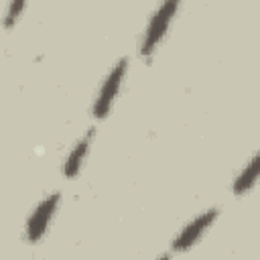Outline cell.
I'll return each instance as SVG.
<instances>
[{
	"instance_id": "1",
	"label": "cell",
	"mask_w": 260,
	"mask_h": 260,
	"mask_svg": "<svg viewBox=\"0 0 260 260\" xmlns=\"http://www.w3.org/2000/svg\"><path fill=\"white\" fill-rule=\"evenodd\" d=\"M177 6H179V0H162V4L158 6V10L154 12V16H152V20H150V24L146 28V35L142 39V45H140V53L144 57H148L154 51L156 43L167 32V28H169L175 12H177Z\"/></svg>"
},
{
	"instance_id": "2",
	"label": "cell",
	"mask_w": 260,
	"mask_h": 260,
	"mask_svg": "<svg viewBox=\"0 0 260 260\" xmlns=\"http://www.w3.org/2000/svg\"><path fill=\"white\" fill-rule=\"evenodd\" d=\"M126 65H128V61L120 59L112 67L110 75L106 77V81H104V85H102V89L98 93L95 104H93V118H98V120L106 118V114H108V110H110V106H112V102L118 95V89L122 85V79H124V73H126Z\"/></svg>"
},
{
	"instance_id": "3",
	"label": "cell",
	"mask_w": 260,
	"mask_h": 260,
	"mask_svg": "<svg viewBox=\"0 0 260 260\" xmlns=\"http://www.w3.org/2000/svg\"><path fill=\"white\" fill-rule=\"evenodd\" d=\"M57 205H59V193H51V195L32 211V215L28 217V223H26V240H28L30 244H32V242H39V240L43 238V234H45V230H47V225H49V221H51V217H53Z\"/></svg>"
},
{
	"instance_id": "4",
	"label": "cell",
	"mask_w": 260,
	"mask_h": 260,
	"mask_svg": "<svg viewBox=\"0 0 260 260\" xmlns=\"http://www.w3.org/2000/svg\"><path fill=\"white\" fill-rule=\"evenodd\" d=\"M217 217V209H209V211H205L203 215H199V217H195L177 238H175V242H173V250L175 252H183V250H187V248H191L195 242H197V238L213 223V219Z\"/></svg>"
},
{
	"instance_id": "5",
	"label": "cell",
	"mask_w": 260,
	"mask_h": 260,
	"mask_svg": "<svg viewBox=\"0 0 260 260\" xmlns=\"http://www.w3.org/2000/svg\"><path fill=\"white\" fill-rule=\"evenodd\" d=\"M91 136H93V128H89L87 130V134L75 144V148L71 150V154L67 156V160H65V165H63V175L67 177V179H71V177H75L77 175V171H79V167H81V160L85 158V154H87V148H89V142H91Z\"/></svg>"
},
{
	"instance_id": "6",
	"label": "cell",
	"mask_w": 260,
	"mask_h": 260,
	"mask_svg": "<svg viewBox=\"0 0 260 260\" xmlns=\"http://www.w3.org/2000/svg\"><path fill=\"white\" fill-rule=\"evenodd\" d=\"M258 169H260V160L258 156H252V160L248 162V167H244V171L238 175V179L234 181V195H244L256 181L258 177Z\"/></svg>"
},
{
	"instance_id": "7",
	"label": "cell",
	"mask_w": 260,
	"mask_h": 260,
	"mask_svg": "<svg viewBox=\"0 0 260 260\" xmlns=\"http://www.w3.org/2000/svg\"><path fill=\"white\" fill-rule=\"evenodd\" d=\"M24 2H26V0H10L8 12H6V18H4V26H6V28L14 26V22L18 20V16H20V12H22V8H24Z\"/></svg>"
}]
</instances>
